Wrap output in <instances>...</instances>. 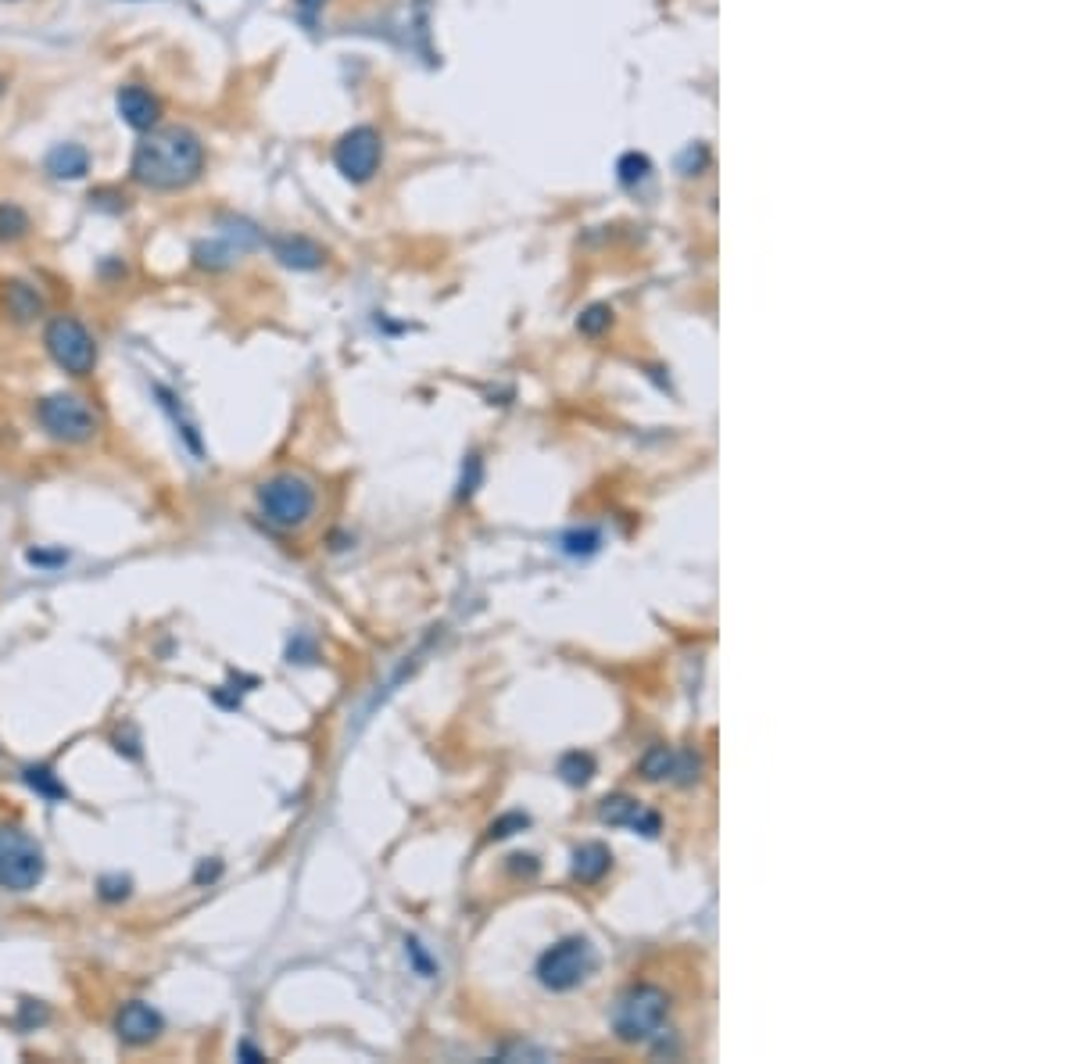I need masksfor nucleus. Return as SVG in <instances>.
Here are the masks:
<instances>
[{"mask_svg": "<svg viewBox=\"0 0 1074 1064\" xmlns=\"http://www.w3.org/2000/svg\"><path fill=\"white\" fill-rule=\"evenodd\" d=\"M201 172L205 144L187 126H154L129 158V176L147 190H183L201 180Z\"/></svg>", "mask_w": 1074, "mask_h": 1064, "instance_id": "f257e3e1", "label": "nucleus"}, {"mask_svg": "<svg viewBox=\"0 0 1074 1064\" xmlns=\"http://www.w3.org/2000/svg\"><path fill=\"white\" fill-rule=\"evenodd\" d=\"M319 506L316 484L305 473H276L258 488V509L262 520L276 531H298L305 527Z\"/></svg>", "mask_w": 1074, "mask_h": 1064, "instance_id": "f03ea898", "label": "nucleus"}, {"mask_svg": "<svg viewBox=\"0 0 1074 1064\" xmlns=\"http://www.w3.org/2000/svg\"><path fill=\"white\" fill-rule=\"evenodd\" d=\"M666 1014H670V1000L663 989L641 982L616 1000L609 1022L623 1043H656L666 1036Z\"/></svg>", "mask_w": 1074, "mask_h": 1064, "instance_id": "7ed1b4c3", "label": "nucleus"}, {"mask_svg": "<svg viewBox=\"0 0 1074 1064\" xmlns=\"http://www.w3.org/2000/svg\"><path fill=\"white\" fill-rule=\"evenodd\" d=\"M47 860L43 846L18 824L0 821V889L8 893H29L43 882Z\"/></svg>", "mask_w": 1074, "mask_h": 1064, "instance_id": "20e7f679", "label": "nucleus"}, {"mask_svg": "<svg viewBox=\"0 0 1074 1064\" xmlns=\"http://www.w3.org/2000/svg\"><path fill=\"white\" fill-rule=\"evenodd\" d=\"M595 964H598V957H595L591 939L570 936V939H563V943L548 946V950L537 957V982H541L545 989H552V993H570V989H577L580 982L595 971Z\"/></svg>", "mask_w": 1074, "mask_h": 1064, "instance_id": "39448f33", "label": "nucleus"}, {"mask_svg": "<svg viewBox=\"0 0 1074 1064\" xmlns=\"http://www.w3.org/2000/svg\"><path fill=\"white\" fill-rule=\"evenodd\" d=\"M43 344L54 366L65 369L69 377H90L97 366V344L90 330L76 316H54L43 330Z\"/></svg>", "mask_w": 1074, "mask_h": 1064, "instance_id": "423d86ee", "label": "nucleus"}, {"mask_svg": "<svg viewBox=\"0 0 1074 1064\" xmlns=\"http://www.w3.org/2000/svg\"><path fill=\"white\" fill-rule=\"evenodd\" d=\"M36 420L54 441L65 445H86L97 434V412L79 395H47L36 405Z\"/></svg>", "mask_w": 1074, "mask_h": 1064, "instance_id": "0eeeda50", "label": "nucleus"}, {"mask_svg": "<svg viewBox=\"0 0 1074 1064\" xmlns=\"http://www.w3.org/2000/svg\"><path fill=\"white\" fill-rule=\"evenodd\" d=\"M380 158H384V140L380 133L369 126H358L351 133H344L333 147V165L348 176L351 183H366L373 180V172L380 169Z\"/></svg>", "mask_w": 1074, "mask_h": 1064, "instance_id": "6e6552de", "label": "nucleus"}, {"mask_svg": "<svg viewBox=\"0 0 1074 1064\" xmlns=\"http://www.w3.org/2000/svg\"><path fill=\"white\" fill-rule=\"evenodd\" d=\"M702 760L688 749H670V746H656L648 749L645 760H641V774L648 781H677V785H691L699 781Z\"/></svg>", "mask_w": 1074, "mask_h": 1064, "instance_id": "1a4fd4ad", "label": "nucleus"}, {"mask_svg": "<svg viewBox=\"0 0 1074 1064\" xmlns=\"http://www.w3.org/2000/svg\"><path fill=\"white\" fill-rule=\"evenodd\" d=\"M115 108H119V119L129 129H137V133H151L162 122V101L140 83L122 86L119 94H115Z\"/></svg>", "mask_w": 1074, "mask_h": 1064, "instance_id": "9d476101", "label": "nucleus"}, {"mask_svg": "<svg viewBox=\"0 0 1074 1064\" xmlns=\"http://www.w3.org/2000/svg\"><path fill=\"white\" fill-rule=\"evenodd\" d=\"M598 817L613 828H631V832L641 835H659V814H652L648 807H641L634 796H606L602 807H598Z\"/></svg>", "mask_w": 1074, "mask_h": 1064, "instance_id": "9b49d317", "label": "nucleus"}, {"mask_svg": "<svg viewBox=\"0 0 1074 1064\" xmlns=\"http://www.w3.org/2000/svg\"><path fill=\"white\" fill-rule=\"evenodd\" d=\"M115 1032H119L122 1043H133V1047H144L151 1039L162 1036V1014L154 1011L151 1004L144 1000H133L119 1011L115 1018Z\"/></svg>", "mask_w": 1074, "mask_h": 1064, "instance_id": "f8f14e48", "label": "nucleus"}, {"mask_svg": "<svg viewBox=\"0 0 1074 1064\" xmlns=\"http://www.w3.org/2000/svg\"><path fill=\"white\" fill-rule=\"evenodd\" d=\"M609 867H613V853L602 842H584L573 850V878L580 885H598L609 875Z\"/></svg>", "mask_w": 1074, "mask_h": 1064, "instance_id": "ddd939ff", "label": "nucleus"}, {"mask_svg": "<svg viewBox=\"0 0 1074 1064\" xmlns=\"http://www.w3.org/2000/svg\"><path fill=\"white\" fill-rule=\"evenodd\" d=\"M4 305H8V316L18 319V323H33V319L43 316V294L26 280H8L4 284Z\"/></svg>", "mask_w": 1074, "mask_h": 1064, "instance_id": "4468645a", "label": "nucleus"}, {"mask_svg": "<svg viewBox=\"0 0 1074 1064\" xmlns=\"http://www.w3.org/2000/svg\"><path fill=\"white\" fill-rule=\"evenodd\" d=\"M47 172L54 180H83L90 172V151L83 144H58L47 155Z\"/></svg>", "mask_w": 1074, "mask_h": 1064, "instance_id": "2eb2a0df", "label": "nucleus"}, {"mask_svg": "<svg viewBox=\"0 0 1074 1064\" xmlns=\"http://www.w3.org/2000/svg\"><path fill=\"white\" fill-rule=\"evenodd\" d=\"M273 248H276V258L290 269H316L319 262H323L319 244H312L308 237H280Z\"/></svg>", "mask_w": 1074, "mask_h": 1064, "instance_id": "dca6fc26", "label": "nucleus"}, {"mask_svg": "<svg viewBox=\"0 0 1074 1064\" xmlns=\"http://www.w3.org/2000/svg\"><path fill=\"white\" fill-rule=\"evenodd\" d=\"M33 233V219L15 201H0V244H18Z\"/></svg>", "mask_w": 1074, "mask_h": 1064, "instance_id": "f3484780", "label": "nucleus"}, {"mask_svg": "<svg viewBox=\"0 0 1074 1064\" xmlns=\"http://www.w3.org/2000/svg\"><path fill=\"white\" fill-rule=\"evenodd\" d=\"M26 781L33 785L36 792H40V796H47V799H65V796H69V789H65V785H61V781L54 778V774L47 771V767H29Z\"/></svg>", "mask_w": 1074, "mask_h": 1064, "instance_id": "a211bd4d", "label": "nucleus"}, {"mask_svg": "<svg viewBox=\"0 0 1074 1064\" xmlns=\"http://www.w3.org/2000/svg\"><path fill=\"white\" fill-rule=\"evenodd\" d=\"M598 545H602V538H598V531H591V527H584V531H570L563 538L566 556H595Z\"/></svg>", "mask_w": 1074, "mask_h": 1064, "instance_id": "6ab92c4d", "label": "nucleus"}, {"mask_svg": "<svg viewBox=\"0 0 1074 1064\" xmlns=\"http://www.w3.org/2000/svg\"><path fill=\"white\" fill-rule=\"evenodd\" d=\"M559 771H563V778L570 781V785H588L591 771H595V764H591V756H580V753H570L559 764Z\"/></svg>", "mask_w": 1074, "mask_h": 1064, "instance_id": "aec40b11", "label": "nucleus"}, {"mask_svg": "<svg viewBox=\"0 0 1074 1064\" xmlns=\"http://www.w3.org/2000/svg\"><path fill=\"white\" fill-rule=\"evenodd\" d=\"M101 896H104V900H122V896H129V882H126V878H104Z\"/></svg>", "mask_w": 1074, "mask_h": 1064, "instance_id": "412c9836", "label": "nucleus"}, {"mask_svg": "<svg viewBox=\"0 0 1074 1064\" xmlns=\"http://www.w3.org/2000/svg\"><path fill=\"white\" fill-rule=\"evenodd\" d=\"M405 950H409L412 964H416V968L423 971V975H434V964H430V957L423 953V946H419L416 939H409V943H405Z\"/></svg>", "mask_w": 1074, "mask_h": 1064, "instance_id": "4be33fe9", "label": "nucleus"}, {"mask_svg": "<svg viewBox=\"0 0 1074 1064\" xmlns=\"http://www.w3.org/2000/svg\"><path fill=\"white\" fill-rule=\"evenodd\" d=\"M298 8L305 11V15H312L316 8H323V0H298Z\"/></svg>", "mask_w": 1074, "mask_h": 1064, "instance_id": "5701e85b", "label": "nucleus"}, {"mask_svg": "<svg viewBox=\"0 0 1074 1064\" xmlns=\"http://www.w3.org/2000/svg\"><path fill=\"white\" fill-rule=\"evenodd\" d=\"M4 90H8V76L0 72V97H4Z\"/></svg>", "mask_w": 1074, "mask_h": 1064, "instance_id": "b1692460", "label": "nucleus"}]
</instances>
